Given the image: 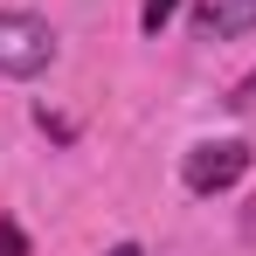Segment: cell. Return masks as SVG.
Masks as SVG:
<instances>
[{
    "label": "cell",
    "mask_w": 256,
    "mask_h": 256,
    "mask_svg": "<svg viewBox=\"0 0 256 256\" xmlns=\"http://www.w3.org/2000/svg\"><path fill=\"white\" fill-rule=\"evenodd\" d=\"M56 62V28L42 14L0 7V76H42Z\"/></svg>",
    "instance_id": "6da1fadb"
},
{
    "label": "cell",
    "mask_w": 256,
    "mask_h": 256,
    "mask_svg": "<svg viewBox=\"0 0 256 256\" xmlns=\"http://www.w3.org/2000/svg\"><path fill=\"white\" fill-rule=\"evenodd\" d=\"M173 14H180V0H146V7H138V28H146V35H160Z\"/></svg>",
    "instance_id": "277c9868"
},
{
    "label": "cell",
    "mask_w": 256,
    "mask_h": 256,
    "mask_svg": "<svg viewBox=\"0 0 256 256\" xmlns=\"http://www.w3.org/2000/svg\"><path fill=\"white\" fill-rule=\"evenodd\" d=\"M256 28V0H194V35L201 42H236Z\"/></svg>",
    "instance_id": "3957f363"
},
{
    "label": "cell",
    "mask_w": 256,
    "mask_h": 256,
    "mask_svg": "<svg viewBox=\"0 0 256 256\" xmlns=\"http://www.w3.org/2000/svg\"><path fill=\"white\" fill-rule=\"evenodd\" d=\"M242 236H250V242H256V201H250V214H242Z\"/></svg>",
    "instance_id": "52a82bcc"
},
{
    "label": "cell",
    "mask_w": 256,
    "mask_h": 256,
    "mask_svg": "<svg viewBox=\"0 0 256 256\" xmlns=\"http://www.w3.org/2000/svg\"><path fill=\"white\" fill-rule=\"evenodd\" d=\"M242 173H250V146H242V138H208V146H194V152L180 160L187 194H222V187H236Z\"/></svg>",
    "instance_id": "7a4b0ae2"
},
{
    "label": "cell",
    "mask_w": 256,
    "mask_h": 256,
    "mask_svg": "<svg viewBox=\"0 0 256 256\" xmlns=\"http://www.w3.org/2000/svg\"><path fill=\"white\" fill-rule=\"evenodd\" d=\"M104 256H146V250H138V242H118V250H104Z\"/></svg>",
    "instance_id": "ba28073f"
},
{
    "label": "cell",
    "mask_w": 256,
    "mask_h": 256,
    "mask_svg": "<svg viewBox=\"0 0 256 256\" xmlns=\"http://www.w3.org/2000/svg\"><path fill=\"white\" fill-rule=\"evenodd\" d=\"M0 256H28V236H21V222H7V214H0Z\"/></svg>",
    "instance_id": "5b68a950"
},
{
    "label": "cell",
    "mask_w": 256,
    "mask_h": 256,
    "mask_svg": "<svg viewBox=\"0 0 256 256\" xmlns=\"http://www.w3.org/2000/svg\"><path fill=\"white\" fill-rule=\"evenodd\" d=\"M228 104H256V76H250V84H242V90H236V97H228Z\"/></svg>",
    "instance_id": "8992f818"
}]
</instances>
